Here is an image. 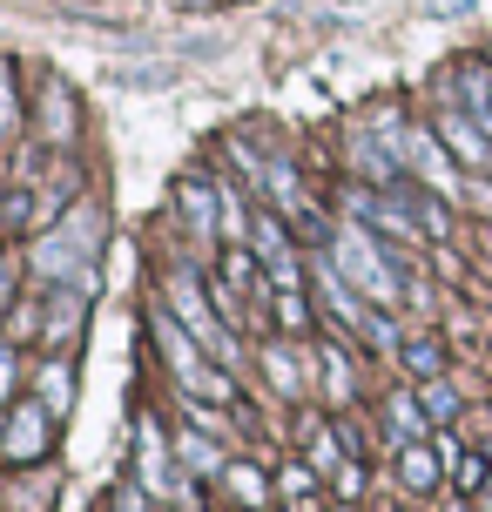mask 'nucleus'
<instances>
[{"mask_svg": "<svg viewBox=\"0 0 492 512\" xmlns=\"http://www.w3.org/2000/svg\"><path fill=\"white\" fill-rule=\"evenodd\" d=\"M149 331H156V344H162V364H169V378H176L189 398H209V405H236L230 371L209 358V351H196V331H189V324H182L169 304L149 317Z\"/></svg>", "mask_w": 492, "mask_h": 512, "instance_id": "nucleus-1", "label": "nucleus"}, {"mask_svg": "<svg viewBox=\"0 0 492 512\" xmlns=\"http://www.w3.org/2000/svg\"><path fill=\"white\" fill-rule=\"evenodd\" d=\"M95 243H102V209H95V203H75L61 223H41V243H34V277H41V283H88Z\"/></svg>", "mask_w": 492, "mask_h": 512, "instance_id": "nucleus-2", "label": "nucleus"}, {"mask_svg": "<svg viewBox=\"0 0 492 512\" xmlns=\"http://www.w3.org/2000/svg\"><path fill=\"white\" fill-rule=\"evenodd\" d=\"M331 263L358 283V297H371L378 310H398V304H405V270L378 250V230H364V223L331 230Z\"/></svg>", "mask_w": 492, "mask_h": 512, "instance_id": "nucleus-3", "label": "nucleus"}, {"mask_svg": "<svg viewBox=\"0 0 492 512\" xmlns=\"http://www.w3.org/2000/svg\"><path fill=\"white\" fill-rule=\"evenodd\" d=\"M378 128H385V142L398 149V162H405V169H412V176L425 182L432 196H445V203H472V189L459 182V169H466V162L445 149V135H439V128H398L391 115H385Z\"/></svg>", "mask_w": 492, "mask_h": 512, "instance_id": "nucleus-4", "label": "nucleus"}, {"mask_svg": "<svg viewBox=\"0 0 492 512\" xmlns=\"http://www.w3.org/2000/svg\"><path fill=\"white\" fill-rule=\"evenodd\" d=\"M162 297H169V310H176L182 324L196 331V344H203L216 364H236L243 351H236V324L216 310V290H209L196 270H169V283H162Z\"/></svg>", "mask_w": 492, "mask_h": 512, "instance_id": "nucleus-5", "label": "nucleus"}, {"mask_svg": "<svg viewBox=\"0 0 492 512\" xmlns=\"http://www.w3.org/2000/svg\"><path fill=\"white\" fill-rule=\"evenodd\" d=\"M176 209H182V230L189 243H223V189L216 182H182L176 189Z\"/></svg>", "mask_w": 492, "mask_h": 512, "instance_id": "nucleus-6", "label": "nucleus"}, {"mask_svg": "<svg viewBox=\"0 0 492 512\" xmlns=\"http://www.w3.org/2000/svg\"><path fill=\"white\" fill-rule=\"evenodd\" d=\"M48 411L54 405H21L7 425H0V459L7 465H34L48 452Z\"/></svg>", "mask_w": 492, "mask_h": 512, "instance_id": "nucleus-7", "label": "nucleus"}, {"mask_svg": "<svg viewBox=\"0 0 492 512\" xmlns=\"http://www.w3.org/2000/svg\"><path fill=\"white\" fill-rule=\"evenodd\" d=\"M432 128H439V135H445V149L459 155L466 169H492V135H486V128H479V122H472L466 108H445V115H439V122H432Z\"/></svg>", "mask_w": 492, "mask_h": 512, "instance_id": "nucleus-8", "label": "nucleus"}, {"mask_svg": "<svg viewBox=\"0 0 492 512\" xmlns=\"http://www.w3.org/2000/svg\"><path fill=\"white\" fill-rule=\"evenodd\" d=\"M135 452H142V459H135L142 486H149V492H169V459H176V445L162 438L156 418H142V425H135Z\"/></svg>", "mask_w": 492, "mask_h": 512, "instance_id": "nucleus-9", "label": "nucleus"}, {"mask_svg": "<svg viewBox=\"0 0 492 512\" xmlns=\"http://www.w3.org/2000/svg\"><path fill=\"white\" fill-rule=\"evenodd\" d=\"M311 371H324V398H331V405H351V391H358V371H351V358H344V344H337V337H317Z\"/></svg>", "mask_w": 492, "mask_h": 512, "instance_id": "nucleus-10", "label": "nucleus"}, {"mask_svg": "<svg viewBox=\"0 0 492 512\" xmlns=\"http://www.w3.org/2000/svg\"><path fill=\"white\" fill-rule=\"evenodd\" d=\"M176 459H182V472H196V479H223V445L209 438V425H196L189 418V432H176Z\"/></svg>", "mask_w": 492, "mask_h": 512, "instance_id": "nucleus-11", "label": "nucleus"}, {"mask_svg": "<svg viewBox=\"0 0 492 512\" xmlns=\"http://www.w3.org/2000/svg\"><path fill=\"white\" fill-rule=\"evenodd\" d=\"M385 425H391V438H398V445H412V438H432V432H439L418 391H391V398H385Z\"/></svg>", "mask_w": 492, "mask_h": 512, "instance_id": "nucleus-12", "label": "nucleus"}, {"mask_svg": "<svg viewBox=\"0 0 492 512\" xmlns=\"http://www.w3.org/2000/svg\"><path fill=\"white\" fill-rule=\"evenodd\" d=\"M41 135L48 142H75V95H68L61 75L41 81Z\"/></svg>", "mask_w": 492, "mask_h": 512, "instance_id": "nucleus-13", "label": "nucleus"}, {"mask_svg": "<svg viewBox=\"0 0 492 512\" xmlns=\"http://www.w3.org/2000/svg\"><path fill=\"white\" fill-rule=\"evenodd\" d=\"M250 250H257L263 270L290 256V223H284V209H277V203H263V209H257V223H250Z\"/></svg>", "mask_w": 492, "mask_h": 512, "instance_id": "nucleus-14", "label": "nucleus"}, {"mask_svg": "<svg viewBox=\"0 0 492 512\" xmlns=\"http://www.w3.org/2000/svg\"><path fill=\"white\" fill-rule=\"evenodd\" d=\"M439 472H445V459H439V445H432V438L398 445V479H405L412 492H432V486H439Z\"/></svg>", "mask_w": 492, "mask_h": 512, "instance_id": "nucleus-15", "label": "nucleus"}, {"mask_svg": "<svg viewBox=\"0 0 492 512\" xmlns=\"http://www.w3.org/2000/svg\"><path fill=\"white\" fill-rule=\"evenodd\" d=\"M351 162H358V169H364L371 182H378V189L405 182V176H398V149H391L385 135H351Z\"/></svg>", "mask_w": 492, "mask_h": 512, "instance_id": "nucleus-16", "label": "nucleus"}, {"mask_svg": "<svg viewBox=\"0 0 492 512\" xmlns=\"http://www.w3.org/2000/svg\"><path fill=\"white\" fill-rule=\"evenodd\" d=\"M304 465H317V479H337V465H344V438L317 418H304Z\"/></svg>", "mask_w": 492, "mask_h": 512, "instance_id": "nucleus-17", "label": "nucleus"}, {"mask_svg": "<svg viewBox=\"0 0 492 512\" xmlns=\"http://www.w3.org/2000/svg\"><path fill=\"white\" fill-rule=\"evenodd\" d=\"M257 358H263V378L277 384L284 398H297V391H304V371H297V358H290V344H263Z\"/></svg>", "mask_w": 492, "mask_h": 512, "instance_id": "nucleus-18", "label": "nucleus"}, {"mask_svg": "<svg viewBox=\"0 0 492 512\" xmlns=\"http://www.w3.org/2000/svg\"><path fill=\"white\" fill-rule=\"evenodd\" d=\"M398 358H405V371H412L418 384H425V378H439V371H445L439 337H405V351H398Z\"/></svg>", "mask_w": 492, "mask_h": 512, "instance_id": "nucleus-19", "label": "nucleus"}, {"mask_svg": "<svg viewBox=\"0 0 492 512\" xmlns=\"http://www.w3.org/2000/svg\"><path fill=\"white\" fill-rule=\"evenodd\" d=\"M223 486H230L243 506H263V499H270V479H263L257 465H223Z\"/></svg>", "mask_w": 492, "mask_h": 512, "instance_id": "nucleus-20", "label": "nucleus"}, {"mask_svg": "<svg viewBox=\"0 0 492 512\" xmlns=\"http://www.w3.org/2000/svg\"><path fill=\"white\" fill-rule=\"evenodd\" d=\"M21 135V95H14V61L0 54V142Z\"/></svg>", "mask_w": 492, "mask_h": 512, "instance_id": "nucleus-21", "label": "nucleus"}, {"mask_svg": "<svg viewBox=\"0 0 492 512\" xmlns=\"http://www.w3.org/2000/svg\"><path fill=\"white\" fill-rule=\"evenodd\" d=\"M358 337L371 344V351H405V331H398V317H391V310H371Z\"/></svg>", "mask_w": 492, "mask_h": 512, "instance_id": "nucleus-22", "label": "nucleus"}, {"mask_svg": "<svg viewBox=\"0 0 492 512\" xmlns=\"http://www.w3.org/2000/svg\"><path fill=\"white\" fill-rule=\"evenodd\" d=\"M68 391H75V364H68V358H54L48 371H41V405L61 411V405H68Z\"/></svg>", "mask_w": 492, "mask_h": 512, "instance_id": "nucleus-23", "label": "nucleus"}, {"mask_svg": "<svg viewBox=\"0 0 492 512\" xmlns=\"http://www.w3.org/2000/svg\"><path fill=\"white\" fill-rule=\"evenodd\" d=\"M418 398H425V411H432V425H452V418H459V391H452L445 378H425Z\"/></svg>", "mask_w": 492, "mask_h": 512, "instance_id": "nucleus-24", "label": "nucleus"}, {"mask_svg": "<svg viewBox=\"0 0 492 512\" xmlns=\"http://www.w3.org/2000/svg\"><path fill=\"white\" fill-rule=\"evenodd\" d=\"M270 310H277L284 331H304V324H311V304H304L297 290H270Z\"/></svg>", "mask_w": 492, "mask_h": 512, "instance_id": "nucleus-25", "label": "nucleus"}, {"mask_svg": "<svg viewBox=\"0 0 492 512\" xmlns=\"http://www.w3.org/2000/svg\"><path fill=\"white\" fill-rule=\"evenodd\" d=\"M27 203H34V182H14V189H7V203H0V230H21Z\"/></svg>", "mask_w": 492, "mask_h": 512, "instance_id": "nucleus-26", "label": "nucleus"}, {"mask_svg": "<svg viewBox=\"0 0 492 512\" xmlns=\"http://www.w3.org/2000/svg\"><path fill=\"white\" fill-rule=\"evenodd\" d=\"M459 486H466V492L492 486V465H486V459H459Z\"/></svg>", "mask_w": 492, "mask_h": 512, "instance_id": "nucleus-27", "label": "nucleus"}, {"mask_svg": "<svg viewBox=\"0 0 492 512\" xmlns=\"http://www.w3.org/2000/svg\"><path fill=\"white\" fill-rule=\"evenodd\" d=\"M311 479H317V465H284L277 486H284V492H311Z\"/></svg>", "mask_w": 492, "mask_h": 512, "instance_id": "nucleus-28", "label": "nucleus"}, {"mask_svg": "<svg viewBox=\"0 0 492 512\" xmlns=\"http://www.w3.org/2000/svg\"><path fill=\"white\" fill-rule=\"evenodd\" d=\"M21 378V364H14V344H0V405H7V391Z\"/></svg>", "mask_w": 492, "mask_h": 512, "instance_id": "nucleus-29", "label": "nucleus"}, {"mask_svg": "<svg viewBox=\"0 0 492 512\" xmlns=\"http://www.w3.org/2000/svg\"><path fill=\"white\" fill-rule=\"evenodd\" d=\"M337 492H344V499H358V492H364V472H358V465H337Z\"/></svg>", "mask_w": 492, "mask_h": 512, "instance_id": "nucleus-30", "label": "nucleus"}, {"mask_svg": "<svg viewBox=\"0 0 492 512\" xmlns=\"http://www.w3.org/2000/svg\"><path fill=\"white\" fill-rule=\"evenodd\" d=\"M0 304H7V270H0Z\"/></svg>", "mask_w": 492, "mask_h": 512, "instance_id": "nucleus-31", "label": "nucleus"}, {"mask_svg": "<svg viewBox=\"0 0 492 512\" xmlns=\"http://www.w3.org/2000/svg\"><path fill=\"white\" fill-rule=\"evenodd\" d=\"M486 115H492V81H486Z\"/></svg>", "mask_w": 492, "mask_h": 512, "instance_id": "nucleus-32", "label": "nucleus"}, {"mask_svg": "<svg viewBox=\"0 0 492 512\" xmlns=\"http://www.w3.org/2000/svg\"><path fill=\"white\" fill-rule=\"evenodd\" d=\"M486 512H492V486H486Z\"/></svg>", "mask_w": 492, "mask_h": 512, "instance_id": "nucleus-33", "label": "nucleus"}, {"mask_svg": "<svg viewBox=\"0 0 492 512\" xmlns=\"http://www.w3.org/2000/svg\"><path fill=\"white\" fill-rule=\"evenodd\" d=\"M337 512H351V506H337Z\"/></svg>", "mask_w": 492, "mask_h": 512, "instance_id": "nucleus-34", "label": "nucleus"}, {"mask_svg": "<svg viewBox=\"0 0 492 512\" xmlns=\"http://www.w3.org/2000/svg\"><path fill=\"white\" fill-rule=\"evenodd\" d=\"M182 512H196V506H182Z\"/></svg>", "mask_w": 492, "mask_h": 512, "instance_id": "nucleus-35", "label": "nucleus"}, {"mask_svg": "<svg viewBox=\"0 0 492 512\" xmlns=\"http://www.w3.org/2000/svg\"><path fill=\"white\" fill-rule=\"evenodd\" d=\"M486 176H492V169H486Z\"/></svg>", "mask_w": 492, "mask_h": 512, "instance_id": "nucleus-36", "label": "nucleus"}]
</instances>
